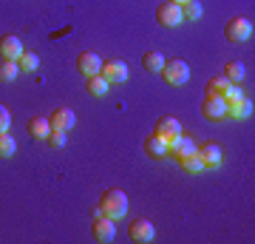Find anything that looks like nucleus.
I'll return each instance as SVG.
<instances>
[{
	"mask_svg": "<svg viewBox=\"0 0 255 244\" xmlns=\"http://www.w3.org/2000/svg\"><path fill=\"white\" fill-rule=\"evenodd\" d=\"M145 154L147 156H153V159H162L164 154H167V142L164 139H159V136H147V142H145Z\"/></svg>",
	"mask_w": 255,
	"mask_h": 244,
	"instance_id": "a211bd4d",
	"label": "nucleus"
},
{
	"mask_svg": "<svg viewBox=\"0 0 255 244\" xmlns=\"http://www.w3.org/2000/svg\"><path fill=\"white\" fill-rule=\"evenodd\" d=\"M224 102H227V117H233V119H247V117H253V100H250V97L224 100Z\"/></svg>",
	"mask_w": 255,
	"mask_h": 244,
	"instance_id": "ddd939ff",
	"label": "nucleus"
},
{
	"mask_svg": "<svg viewBox=\"0 0 255 244\" xmlns=\"http://www.w3.org/2000/svg\"><path fill=\"white\" fill-rule=\"evenodd\" d=\"M17 74H20L17 60H0V82H11V80H17Z\"/></svg>",
	"mask_w": 255,
	"mask_h": 244,
	"instance_id": "4be33fe9",
	"label": "nucleus"
},
{
	"mask_svg": "<svg viewBox=\"0 0 255 244\" xmlns=\"http://www.w3.org/2000/svg\"><path fill=\"white\" fill-rule=\"evenodd\" d=\"M170 3H179V6H182V3H187V0H170Z\"/></svg>",
	"mask_w": 255,
	"mask_h": 244,
	"instance_id": "c756f323",
	"label": "nucleus"
},
{
	"mask_svg": "<svg viewBox=\"0 0 255 244\" xmlns=\"http://www.w3.org/2000/svg\"><path fill=\"white\" fill-rule=\"evenodd\" d=\"M224 37H227L230 43H247L253 37V23L247 17H233L224 26Z\"/></svg>",
	"mask_w": 255,
	"mask_h": 244,
	"instance_id": "20e7f679",
	"label": "nucleus"
},
{
	"mask_svg": "<svg viewBox=\"0 0 255 244\" xmlns=\"http://www.w3.org/2000/svg\"><path fill=\"white\" fill-rule=\"evenodd\" d=\"M224 77H227L230 82H241L244 80V65L238 63V60H230V63L224 65Z\"/></svg>",
	"mask_w": 255,
	"mask_h": 244,
	"instance_id": "b1692460",
	"label": "nucleus"
},
{
	"mask_svg": "<svg viewBox=\"0 0 255 244\" xmlns=\"http://www.w3.org/2000/svg\"><path fill=\"white\" fill-rule=\"evenodd\" d=\"M182 17H184V20H199V17H201V6L196 3V0H187V3H182Z\"/></svg>",
	"mask_w": 255,
	"mask_h": 244,
	"instance_id": "a878e982",
	"label": "nucleus"
},
{
	"mask_svg": "<svg viewBox=\"0 0 255 244\" xmlns=\"http://www.w3.org/2000/svg\"><path fill=\"white\" fill-rule=\"evenodd\" d=\"M164 82H170V85H184V82L190 80V65L184 63V60H164L162 71Z\"/></svg>",
	"mask_w": 255,
	"mask_h": 244,
	"instance_id": "f03ea898",
	"label": "nucleus"
},
{
	"mask_svg": "<svg viewBox=\"0 0 255 244\" xmlns=\"http://www.w3.org/2000/svg\"><path fill=\"white\" fill-rule=\"evenodd\" d=\"M91 233L97 242H114V233H117V227H114V219L102 216L100 210L94 208L91 210Z\"/></svg>",
	"mask_w": 255,
	"mask_h": 244,
	"instance_id": "7ed1b4c3",
	"label": "nucleus"
},
{
	"mask_svg": "<svg viewBox=\"0 0 255 244\" xmlns=\"http://www.w3.org/2000/svg\"><path fill=\"white\" fill-rule=\"evenodd\" d=\"M238 97H244V91H241L236 82H233V85H230V91L224 94V100H238Z\"/></svg>",
	"mask_w": 255,
	"mask_h": 244,
	"instance_id": "c85d7f7f",
	"label": "nucleus"
},
{
	"mask_svg": "<svg viewBox=\"0 0 255 244\" xmlns=\"http://www.w3.org/2000/svg\"><path fill=\"white\" fill-rule=\"evenodd\" d=\"M230 85H233V82H230L224 74H221V77H213V80L207 82V94H213V97H221V100H224V94L230 91Z\"/></svg>",
	"mask_w": 255,
	"mask_h": 244,
	"instance_id": "6ab92c4d",
	"label": "nucleus"
},
{
	"mask_svg": "<svg viewBox=\"0 0 255 244\" xmlns=\"http://www.w3.org/2000/svg\"><path fill=\"white\" fill-rule=\"evenodd\" d=\"M111 88V82L102 77V74H91V77H85V91L91 94V97H105Z\"/></svg>",
	"mask_w": 255,
	"mask_h": 244,
	"instance_id": "dca6fc26",
	"label": "nucleus"
},
{
	"mask_svg": "<svg viewBox=\"0 0 255 244\" xmlns=\"http://www.w3.org/2000/svg\"><path fill=\"white\" fill-rule=\"evenodd\" d=\"M26 131H28V136H31V139H46L48 131H51V125H48L46 117H31L26 122Z\"/></svg>",
	"mask_w": 255,
	"mask_h": 244,
	"instance_id": "f3484780",
	"label": "nucleus"
},
{
	"mask_svg": "<svg viewBox=\"0 0 255 244\" xmlns=\"http://www.w3.org/2000/svg\"><path fill=\"white\" fill-rule=\"evenodd\" d=\"M201 114L213 122H219V119H227V102L221 100V97H213V94H204V100H201Z\"/></svg>",
	"mask_w": 255,
	"mask_h": 244,
	"instance_id": "423d86ee",
	"label": "nucleus"
},
{
	"mask_svg": "<svg viewBox=\"0 0 255 244\" xmlns=\"http://www.w3.org/2000/svg\"><path fill=\"white\" fill-rule=\"evenodd\" d=\"M97 210H100L102 216H108V219H114V222H117V219H122L128 213V196L119 188H108L100 196Z\"/></svg>",
	"mask_w": 255,
	"mask_h": 244,
	"instance_id": "f257e3e1",
	"label": "nucleus"
},
{
	"mask_svg": "<svg viewBox=\"0 0 255 244\" xmlns=\"http://www.w3.org/2000/svg\"><path fill=\"white\" fill-rule=\"evenodd\" d=\"M9 125H11V114H9V108L0 102V134H6V131H9Z\"/></svg>",
	"mask_w": 255,
	"mask_h": 244,
	"instance_id": "cd10ccee",
	"label": "nucleus"
},
{
	"mask_svg": "<svg viewBox=\"0 0 255 244\" xmlns=\"http://www.w3.org/2000/svg\"><path fill=\"white\" fill-rule=\"evenodd\" d=\"M100 54L97 51H82L80 57H77V68H80V74H85V77H91V74H100Z\"/></svg>",
	"mask_w": 255,
	"mask_h": 244,
	"instance_id": "4468645a",
	"label": "nucleus"
},
{
	"mask_svg": "<svg viewBox=\"0 0 255 244\" xmlns=\"http://www.w3.org/2000/svg\"><path fill=\"white\" fill-rule=\"evenodd\" d=\"M26 48H23V40L14 34H3L0 37V60H17Z\"/></svg>",
	"mask_w": 255,
	"mask_h": 244,
	"instance_id": "9d476101",
	"label": "nucleus"
},
{
	"mask_svg": "<svg viewBox=\"0 0 255 244\" xmlns=\"http://www.w3.org/2000/svg\"><path fill=\"white\" fill-rule=\"evenodd\" d=\"M14 151H17L14 136H9V131H6V134H0V159H9V156H14Z\"/></svg>",
	"mask_w": 255,
	"mask_h": 244,
	"instance_id": "5701e85b",
	"label": "nucleus"
},
{
	"mask_svg": "<svg viewBox=\"0 0 255 244\" xmlns=\"http://www.w3.org/2000/svg\"><path fill=\"white\" fill-rule=\"evenodd\" d=\"M17 65H20V71H37L40 68V60H37V54H31V51H23V54L17 57Z\"/></svg>",
	"mask_w": 255,
	"mask_h": 244,
	"instance_id": "393cba45",
	"label": "nucleus"
},
{
	"mask_svg": "<svg viewBox=\"0 0 255 244\" xmlns=\"http://www.w3.org/2000/svg\"><path fill=\"white\" fill-rule=\"evenodd\" d=\"M65 139H68V136H65V131H54V128H51V131H48V136H46V142L51 145L54 151H60V148H63Z\"/></svg>",
	"mask_w": 255,
	"mask_h": 244,
	"instance_id": "bb28decb",
	"label": "nucleus"
},
{
	"mask_svg": "<svg viewBox=\"0 0 255 244\" xmlns=\"http://www.w3.org/2000/svg\"><path fill=\"white\" fill-rule=\"evenodd\" d=\"M199 156L204 159V168H219L221 165V148L216 142H204L201 148H196Z\"/></svg>",
	"mask_w": 255,
	"mask_h": 244,
	"instance_id": "2eb2a0df",
	"label": "nucleus"
},
{
	"mask_svg": "<svg viewBox=\"0 0 255 244\" xmlns=\"http://www.w3.org/2000/svg\"><path fill=\"white\" fill-rule=\"evenodd\" d=\"M176 162L182 165L187 173H199V171H204V159L199 156V151L196 154H187V156H182V159H176Z\"/></svg>",
	"mask_w": 255,
	"mask_h": 244,
	"instance_id": "aec40b11",
	"label": "nucleus"
},
{
	"mask_svg": "<svg viewBox=\"0 0 255 244\" xmlns=\"http://www.w3.org/2000/svg\"><path fill=\"white\" fill-rule=\"evenodd\" d=\"M162 65H164V57L159 54V51H147L145 57H142V68L150 74H159L162 71Z\"/></svg>",
	"mask_w": 255,
	"mask_h": 244,
	"instance_id": "412c9836",
	"label": "nucleus"
},
{
	"mask_svg": "<svg viewBox=\"0 0 255 244\" xmlns=\"http://www.w3.org/2000/svg\"><path fill=\"white\" fill-rule=\"evenodd\" d=\"M196 148H199V145L193 142V136L184 134V131L176 136V139H170V142H167V151H170L176 159H182V156H187V154H196Z\"/></svg>",
	"mask_w": 255,
	"mask_h": 244,
	"instance_id": "1a4fd4ad",
	"label": "nucleus"
},
{
	"mask_svg": "<svg viewBox=\"0 0 255 244\" xmlns=\"http://www.w3.org/2000/svg\"><path fill=\"white\" fill-rule=\"evenodd\" d=\"M74 122H77V117H74L71 108H57V111H51V117H48V125L54 128V131H65V134L74 128Z\"/></svg>",
	"mask_w": 255,
	"mask_h": 244,
	"instance_id": "f8f14e48",
	"label": "nucleus"
},
{
	"mask_svg": "<svg viewBox=\"0 0 255 244\" xmlns=\"http://www.w3.org/2000/svg\"><path fill=\"white\" fill-rule=\"evenodd\" d=\"M156 20L162 23V26L173 28V26H182L184 17H182V6L179 3H170V0H164L162 6L156 9Z\"/></svg>",
	"mask_w": 255,
	"mask_h": 244,
	"instance_id": "39448f33",
	"label": "nucleus"
},
{
	"mask_svg": "<svg viewBox=\"0 0 255 244\" xmlns=\"http://www.w3.org/2000/svg\"><path fill=\"white\" fill-rule=\"evenodd\" d=\"M100 74L111 82V85H117V82L128 80V65H125V60H108V63L100 65Z\"/></svg>",
	"mask_w": 255,
	"mask_h": 244,
	"instance_id": "0eeeda50",
	"label": "nucleus"
},
{
	"mask_svg": "<svg viewBox=\"0 0 255 244\" xmlns=\"http://www.w3.org/2000/svg\"><path fill=\"white\" fill-rule=\"evenodd\" d=\"M153 134L159 136V139H164V142H170V139H176V136L182 134V125H179L173 117H159L156 119Z\"/></svg>",
	"mask_w": 255,
	"mask_h": 244,
	"instance_id": "9b49d317",
	"label": "nucleus"
},
{
	"mask_svg": "<svg viewBox=\"0 0 255 244\" xmlns=\"http://www.w3.org/2000/svg\"><path fill=\"white\" fill-rule=\"evenodd\" d=\"M128 233H130V239L133 242H153L156 236V227L150 219H133L130 222V227H128Z\"/></svg>",
	"mask_w": 255,
	"mask_h": 244,
	"instance_id": "6e6552de",
	"label": "nucleus"
}]
</instances>
